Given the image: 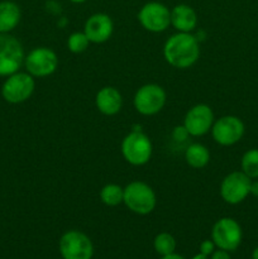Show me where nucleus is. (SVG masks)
<instances>
[{"mask_svg":"<svg viewBox=\"0 0 258 259\" xmlns=\"http://www.w3.org/2000/svg\"><path fill=\"white\" fill-rule=\"evenodd\" d=\"M71 3H73V4H82V3L88 2V0H70Z\"/></svg>","mask_w":258,"mask_h":259,"instance_id":"30","label":"nucleus"},{"mask_svg":"<svg viewBox=\"0 0 258 259\" xmlns=\"http://www.w3.org/2000/svg\"><path fill=\"white\" fill-rule=\"evenodd\" d=\"M214 113L206 104H197L186 113L184 126L191 137H201L211 131L214 124Z\"/></svg>","mask_w":258,"mask_h":259,"instance_id":"13","label":"nucleus"},{"mask_svg":"<svg viewBox=\"0 0 258 259\" xmlns=\"http://www.w3.org/2000/svg\"><path fill=\"white\" fill-rule=\"evenodd\" d=\"M22 12L17 3L12 0L0 2V33H10L18 27Z\"/></svg>","mask_w":258,"mask_h":259,"instance_id":"17","label":"nucleus"},{"mask_svg":"<svg viewBox=\"0 0 258 259\" xmlns=\"http://www.w3.org/2000/svg\"><path fill=\"white\" fill-rule=\"evenodd\" d=\"M249 194H252L253 196L258 197V181H254V182H252V184H250Z\"/></svg>","mask_w":258,"mask_h":259,"instance_id":"26","label":"nucleus"},{"mask_svg":"<svg viewBox=\"0 0 258 259\" xmlns=\"http://www.w3.org/2000/svg\"><path fill=\"white\" fill-rule=\"evenodd\" d=\"M250 184L252 180L242 171L232 172L220 184V196L227 204H240L249 195Z\"/></svg>","mask_w":258,"mask_h":259,"instance_id":"11","label":"nucleus"},{"mask_svg":"<svg viewBox=\"0 0 258 259\" xmlns=\"http://www.w3.org/2000/svg\"><path fill=\"white\" fill-rule=\"evenodd\" d=\"M171 25L181 33H191L197 25V14L190 5L179 4L171 10Z\"/></svg>","mask_w":258,"mask_h":259,"instance_id":"16","label":"nucleus"},{"mask_svg":"<svg viewBox=\"0 0 258 259\" xmlns=\"http://www.w3.org/2000/svg\"><path fill=\"white\" fill-rule=\"evenodd\" d=\"M185 159H186V163L192 168H204L210 161V152L204 144L192 143L186 148Z\"/></svg>","mask_w":258,"mask_h":259,"instance_id":"18","label":"nucleus"},{"mask_svg":"<svg viewBox=\"0 0 258 259\" xmlns=\"http://www.w3.org/2000/svg\"><path fill=\"white\" fill-rule=\"evenodd\" d=\"M142 27L152 33H161L171 25V10L159 2L146 3L138 13Z\"/></svg>","mask_w":258,"mask_h":259,"instance_id":"9","label":"nucleus"},{"mask_svg":"<svg viewBox=\"0 0 258 259\" xmlns=\"http://www.w3.org/2000/svg\"><path fill=\"white\" fill-rule=\"evenodd\" d=\"M35 81L28 72H18L8 76L2 85V96L9 104H22L33 95Z\"/></svg>","mask_w":258,"mask_h":259,"instance_id":"5","label":"nucleus"},{"mask_svg":"<svg viewBox=\"0 0 258 259\" xmlns=\"http://www.w3.org/2000/svg\"><path fill=\"white\" fill-rule=\"evenodd\" d=\"M90 40L83 32H75L68 37L67 47L72 53H82L88 50Z\"/></svg>","mask_w":258,"mask_h":259,"instance_id":"22","label":"nucleus"},{"mask_svg":"<svg viewBox=\"0 0 258 259\" xmlns=\"http://www.w3.org/2000/svg\"><path fill=\"white\" fill-rule=\"evenodd\" d=\"M161 259H185L182 255L176 254V253H171V254H167V255H162Z\"/></svg>","mask_w":258,"mask_h":259,"instance_id":"27","label":"nucleus"},{"mask_svg":"<svg viewBox=\"0 0 258 259\" xmlns=\"http://www.w3.org/2000/svg\"><path fill=\"white\" fill-rule=\"evenodd\" d=\"M244 124L238 116L225 115L214 121L211 126L212 139L220 146H233L242 139Z\"/></svg>","mask_w":258,"mask_h":259,"instance_id":"12","label":"nucleus"},{"mask_svg":"<svg viewBox=\"0 0 258 259\" xmlns=\"http://www.w3.org/2000/svg\"><path fill=\"white\" fill-rule=\"evenodd\" d=\"M114 30V23L105 13H95L88 18L83 25V33L90 43H104L110 39Z\"/></svg>","mask_w":258,"mask_h":259,"instance_id":"14","label":"nucleus"},{"mask_svg":"<svg viewBox=\"0 0 258 259\" xmlns=\"http://www.w3.org/2000/svg\"><path fill=\"white\" fill-rule=\"evenodd\" d=\"M24 66L33 77H47L57 70L58 57L51 48L37 47L25 56Z\"/></svg>","mask_w":258,"mask_h":259,"instance_id":"8","label":"nucleus"},{"mask_svg":"<svg viewBox=\"0 0 258 259\" xmlns=\"http://www.w3.org/2000/svg\"><path fill=\"white\" fill-rule=\"evenodd\" d=\"M154 249L158 254L161 255H167L175 253L176 249V240L172 237L169 233H159L154 238Z\"/></svg>","mask_w":258,"mask_h":259,"instance_id":"21","label":"nucleus"},{"mask_svg":"<svg viewBox=\"0 0 258 259\" xmlns=\"http://www.w3.org/2000/svg\"><path fill=\"white\" fill-rule=\"evenodd\" d=\"M252 259H258V247L253 250L252 253Z\"/></svg>","mask_w":258,"mask_h":259,"instance_id":"29","label":"nucleus"},{"mask_svg":"<svg viewBox=\"0 0 258 259\" xmlns=\"http://www.w3.org/2000/svg\"><path fill=\"white\" fill-rule=\"evenodd\" d=\"M210 259H230V255L228 250L218 249L212 252V254L210 255Z\"/></svg>","mask_w":258,"mask_h":259,"instance_id":"25","label":"nucleus"},{"mask_svg":"<svg viewBox=\"0 0 258 259\" xmlns=\"http://www.w3.org/2000/svg\"><path fill=\"white\" fill-rule=\"evenodd\" d=\"M191 259H210L209 257H206V255L201 254V253H199V254H196L195 257H192Z\"/></svg>","mask_w":258,"mask_h":259,"instance_id":"28","label":"nucleus"},{"mask_svg":"<svg viewBox=\"0 0 258 259\" xmlns=\"http://www.w3.org/2000/svg\"><path fill=\"white\" fill-rule=\"evenodd\" d=\"M243 174L247 175L249 179L258 177V149H249L245 152L240 162Z\"/></svg>","mask_w":258,"mask_h":259,"instance_id":"20","label":"nucleus"},{"mask_svg":"<svg viewBox=\"0 0 258 259\" xmlns=\"http://www.w3.org/2000/svg\"><path fill=\"white\" fill-rule=\"evenodd\" d=\"M95 105L104 115H115L123 106V98L118 89L113 86H105L100 89L95 96Z\"/></svg>","mask_w":258,"mask_h":259,"instance_id":"15","label":"nucleus"},{"mask_svg":"<svg viewBox=\"0 0 258 259\" xmlns=\"http://www.w3.org/2000/svg\"><path fill=\"white\" fill-rule=\"evenodd\" d=\"M166 91L157 83H147L139 88L134 95L133 104L139 114L154 115L163 109L166 104Z\"/></svg>","mask_w":258,"mask_h":259,"instance_id":"6","label":"nucleus"},{"mask_svg":"<svg viewBox=\"0 0 258 259\" xmlns=\"http://www.w3.org/2000/svg\"><path fill=\"white\" fill-rule=\"evenodd\" d=\"M24 58L22 43L9 33H0V77L18 72L24 63Z\"/></svg>","mask_w":258,"mask_h":259,"instance_id":"3","label":"nucleus"},{"mask_svg":"<svg viewBox=\"0 0 258 259\" xmlns=\"http://www.w3.org/2000/svg\"><path fill=\"white\" fill-rule=\"evenodd\" d=\"M100 200L106 206H118L123 204L124 189L116 184H108L100 190Z\"/></svg>","mask_w":258,"mask_h":259,"instance_id":"19","label":"nucleus"},{"mask_svg":"<svg viewBox=\"0 0 258 259\" xmlns=\"http://www.w3.org/2000/svg\"><path fill=\"white\" fill-rule=\"evenodd\" d=\"M242 228L232 218H222L212 227L211 239L219 249L233 252L242 243Z\"/></svg>","mask_w":258,"mask_h":259,"instance_id":"10","label":"nucleus"},{"mask_svg":"<svg viewBox=\"0 0 258 259\" xmlns=\"http://www.w3.org/2000/svg\"><path fill=\"white\" fill-rule=\"evenodd\" d=\"M123 204L134 214L147 215L156 207L157 197L153 189L146 182L133 181L124 187Z\"/></svg>","mask_w":258,"mask_h":259,"instance_id":"2","label":"nucleus"},{"mask_svg":"<svg viewBox=\"0 0 258 259\" xmlns=\"http://www.w3.org/2000/svg\"><path fill=\"white\" fill-rule=\"evenodd\" d=\"M163 57L175 68L191 67L200 57L199 40L191 33H176L164 43Z\"/></svg>","mask_w":258,"mask_h":259,"instance_id":"1","label":"nucleus"},{"mask_svg":"<svg viewBox=\"0 0 258 259\" xmlns=\"http://www.w3.org/2000/svg\"><path fill=\"white\" fill-rule=\"evenodd\" d=\"M152 142L143 132H131L121 142V154L132 166H143L152 157Z\"/></svg>","mask_w":258,"mask_h":259,"instance_id":"4","label":"nucleus"},{"mask_svg":"<svg viewBox=\"0 0 258 259\" xmlns=\"http://www.w3.org/2000/svg\"><path fill=\"white\" fill-rule=\"evenodd\" d=\"M172 137H174V139L175 141H185V139L187 138V137H189V133H187V131H186V128H185L184 125H181V126H176V128H175V131H174V133H172Z\"/></svg>","mask_w":258,"mask_h":259,"instance_id":"24","label":"nucleus"},{"mask_svg":"<svg viewBox=\"0 0 258 259\" xmlns=\"http://www.w3.org/2000/svg\"><path fill=\"white\" fill-rule=\"evenodd\" d=\"M214 250H215V244H214V242H212V239L211 240H204V242L200 244V253L204 255H206V257L211 255Z\"/></svg>","mask_w":258,"mask_h":259,"instance_id":"23","label":"nucleus"},{"mask_svg":"<svg viewBox=\"0 0 258 259\" xmlns=\"http://www.w3.org/2000/svg\"><path fill=\"white\" fill-rule=\"evenodd\" d=\"M60 252L63 259H91L94 245L90 238L78 230H68L60 239Z\"/></svg>","mask_w":258,"mask_h":259,"instance_id":"7","label":"nucleus"}]
</instances>
